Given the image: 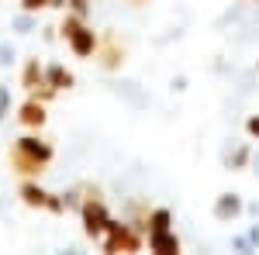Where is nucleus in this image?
Returning <instances> with one entry per match:
<instances>
[{
	"label": "nucleus",
	"mask_w": 259,
	"mask_h": 255,
	"mask_svg": "<svg viewBox=\"0 0 259 255\" xmlns=\"http://www.w3.org/2000/svg\"><path fill=\"white\" fill-rule=\"evenodd\" d=\"M80 217H83V231H87V238H94V241L104 238L107 224H111V214H107L104 200H97V196H90V200L80 203Z\"/></svg>",
	"instance_id": "7ed1b4c3"
},
{
	"label": "nucleus",
	"mask_w": 259,
	"mask_h": 255,
	"mask_svg": "<svg viewBox=\"0 0 259 255\" xmlns=\"http://www.w3.org/2000/svg\"><path fill=\"white\" fill-rule=\"evenodd\" d=\"M18 196L28 203V207H45V203H49V190H41L38 183H21Z\"/></svg>",
	"instance_id": "9d476101"
},
{
	"label": "nucleus",
	"mask_w": 259,
	"mask_h": 255,
	"mask_svg": "<svg viewBox=\"0 0 259 255\" xmlns=\"http://www.w3.org/2000/svg\"><path fill=\"white\" fill-rule=\"evenodd\" d=\"M62 38H66V45H69V52L76 56V59H90V56H97V45H100V38H97V31L94 28H87V21L80 18V14H66L62 18Z\"/></svg>",
	"instance_id": "f03ea898"
},
{
	"label": "nucleus",
	"mask_w": 259,
	"mask_h": 255,
	"mask_svg": "<svg viewBox=\"0 0 259 255\" xmlns=\"http://www.w3.org/2000/svg\"><path fill=\"white\" fill-rule=\"evenodd\" d=\"M66 7H69L73 14H80V18H87V11H90V0H66Z\"/></svg>",
	"instance_id": "a211bd4d"
},
{
	"label": "nucleus",
	"mask_w": 259,
	"mask_h": 255,
	"mask_svg": "<svg viewBox=\"0 0 259 255\" xmlns=\"http://www.w3.org/2000/svg\"><path fill=\"white\" fill-rule=\"evenodd\" d=\"M11 28H14L18 35H31V31H38V18H35L31 11H21L18 18L11 21Z\"/></svg>",
	"instance_id": "9b49d317"
},
{
	"label": "nucleus",
	"mask_w": 259,
	"mask_h": 255,
	"mask_svg": "<svg viewBox=\"0 0 259 255\" xmlns=\"http://www.w3.org/2000/svg\"><path fill=\"white\" fill-rule=\"evenodd\" d=\"M45 7H52V0H21V11H31V14H38Z\"/></svg>",
	"instance_id": "f3484780"
},
{
	"label": "nucleus",
	"mask_w": 259,
	"mask_h": 255,
	"mask_svg": "<svg viewBox=\"0 0 259 255\" xmlns=\"http://www.w3.org/2000/svg\"><path fill=\"white\" fill-rule=\"evenodd\" d=\"M242 211H245V200H242L239 193H221V196H214V207H211L214 221H221V224H232L235 217H242Z\"/></svg>",
	"instance_id": "39448f33"
},
{
	"label": "nucleus",
	"mask_w": 259,
	"mask_h": 255,
	"mask_svg": "<svg viewBox=\"0 0 259 255\" xmlns=\"http://www.w3.org/2000/svg\"><path fill=\"white\" fill-rule=\"evenodd\" d=\"M7 114H11V86L0 83V121H7Z\"/></svg>",
	"instance_id": "2eb2a0df"
},
{
	"label": "nucleus",
	"mask_w": 259,
	"mask_h": 255,
	"mask_svg": "<svg viewBox=\"0 0 259 255\" xmlns=\"http://www.w3.org/2000/svg\"><path fill=\"white\" fill-rule=\"evenodd\" d=\"M149 252L156 255H177L180 252V238L173 228H162V231H149Z\"/></svg>",
	"instance_id": "423d86ee"
},
{
	"label": "nucleus",
	"mask_w": 259,
	"mask_h": 255,
	"mask_svg": "<svg viewBox=\"0 0 259 255\" xmlns=\"http://www.w3.org/2000/svg\"><path fill=\"white\" fill-rule=\"evenodd\" d=\"M45 86L52 90V93H59V90H69L73 86V73L59 66V62H52V66H45Z\"/></svg>",
	"instance_id": "6e6552de"
},
{
	"label": "nucleus",
	"mask_w": 259,
	"mask_h": 255,
	"mask_svg": "<svg viewBox=\"0 0 259 255\" xmlns=\"http://www.w3.org/2000/svg\"><path fill=\"white\" fill-rule=\"evenodd\" d=\"M52 156H56L52 145L38 135H21L14 141V166H18V173H24V176L41 173V166H49Z\"/></svg>",
	"instance_id": "f257e3e1"
},
{
	"label": "nucleus",
	"mask_w": 259,
	"mask_h": 255,
	"mask_svg": "<svg viewBox=\"0 0 259 255\" xmlns=\"http://www.w3.org/2000/svg\"><path fill=\"white\" fill-rule=\"evenodd\" d=\"M169 224H173V211H169V207L149 211V231H162V228H169Z\"/></svg>",
	"instance_id": "f8f14e48"
},
{
	"label": "nucleus",
	"mask_w": 259,
	"mask_h": 255,
	"mask_svg": "<svg viewBox=\"0 0 259 255\" xmlns=\"http://www.w3.org/2000/svg\"><path fill=\"white\" fill-rule=\"evenodd\" d=\"M132 4H142V0H132Z\"/></svg>",
	"instance_id": "4be33fe9"
},
{
	"label": "nucleus",
	"mask_w": 259,
	"mask_h": 255,
	"mask_svg": "<svg viewBox=\"0 0 259 255\" xmlns=\"http://www.w3.org/2000/svg\"><path fill=\"white\" fill-rule=\"evenodd\" d=\"M173 90H187V76H173Z\"/></svg>",
	"instance_id": "412c9836"
},
{
	"label": "nucleus",
	"mask_w": 259,
	"mask_h": 255,
	"mask_svg": "<svg viewBox=\"0 0 259 255\" xmlns=\"http://www.w3.org/2000/svg\"><path fill=\"white\" fill-rule=\"evenodd\" d=\"M245 131H249L252 138H259V114H256V118H249V121H245Z\"/></svg>",
	"instance_id": "6ab92c4d"
},
{
	"label": "nucleus",
	"mask_w": 259,
	"mask_h": 255,
	"mask_svg": "<svg viewBox=\"0 0 259 255\" xmlns=\"http://www.w3.org/2000/svg\"><path fill=\"white\" fill-rule=\"evenodd\" d=\"M245 235H249V241L256 245V252H259V221H256V224H249V231H245Z\"/></svg>",
	"instance_id": "aec40b11"
},
{
	"label": "nucleus",
	"mask_w": 259,
	"mask_h": 255,
	"mask_svg": "<svg viewBox=\"0 0 259 255\" xmlns=\"http://www.w3.org/2000/svg\"><path fill=\"white\" fill-rule=\"evenodd\" d=\"M142 248V238L132 231V224H118L111 217L107 231H104V252H139Z\"/></svg>",
	"instance_id": "20e7f679"
},
{
	"label": "nucleus",
	"mask_w": 259,
	"mask_h": 255,
	"mask_svg": "<svg viewBox=\"0 0 259 255\" xmlns=\"http://www.w3.org/2000/svg\"><path fill=\"white\" fill-rule=\"evenodd\" d=\"M232 248L242 252V255H252V252H256V245L249 241V235H232Z\"/></svg>",
	"instance_id": "4468645a"
},
{
	"label": "nucleus",
	"mask_w": 259,
	"mask_h": 255,
	"mask_svg": "<svg viewBox=\"0 0 259 255\" xmlns=\"http://www.w3.org/2000/svg\"><path fill=\"white\" fill-rule=\"evenodd\" d=\"M245 162H249V148H245V145H239V148L228 156V166H232V169H242Z\"/></svg>",
	"instance_id": "dca6fc26"
},
{
	"label": "nucleus",
	"mask_w": 259,
	"mask_h": 255,
	"mask_svg": "<svg viewBox=\"0 0 259 255\" xmlns=\"http://www.w3.org/2000/svg\"><path fill=\"white\" fill-rule=\"evenodd\" d=\"M14 59H18V48L11 41H0V69H11Z\"/></svg>",
	"instance_id": "ddd939ff"
},
{
	"label": "nucleus",
	"mask_w": 259,
	"mask_h": 255,
	"mask_svg": "<svg viewBox=\"0 0 259 255\" xmlns=\"http://www.w3.org/2000/svg\"><path fill=\"white\" fill-rule=\"evenodd\" d=\"M21 86H24V90H38V86H45V69L38 66V59L24 62V69H21Z\"/></svg>",
	"instance_id": "1a4fd4ad"
},
{
	"label": "nucleus",
	"mask_w": 259,
	"mask_h": 255,
	"mask_svg": "<svg viewBox=\"0 0 259 255\" xmlns=\"http://www.w3.org/2000/svg\"><path fill=\"white\" fill-rule=\"evenodd\" d=\"M45 118H49V114H45V104L35 100V97L24 100V104H21V111H18V121L24 124V128H41Z\"/></svg>",
	"instance_id": "0eeeda50"
}]
</instances>
